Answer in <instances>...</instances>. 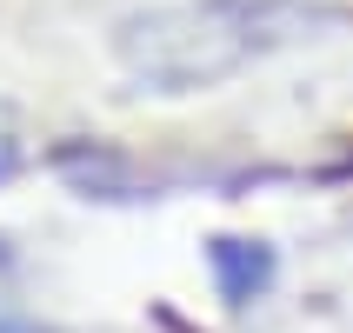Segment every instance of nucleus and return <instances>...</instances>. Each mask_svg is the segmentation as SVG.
<instances>
[{"label": "nucleus", "instance_id": "1", "mask_svg": "<svg viewBox=\"0 0 353 333\" xmlns=\"http://www.w3.org/2000/svg\"><path fill=\"white\" fill-rule=\"evenodd\" d=\"M214 280H220V294L234 300V307H247L254 294H267L274 254L254 247V240H214Z\"/></svg>", "mask_w": 353, "mask_h": 333}, {"label": "nucleus", "instance_id": "2", "mask_svg": "<svg viewBox=\"0 0 353 333\" xmlns=\"http://www.w3.org/2000/svg\"><path fill=\"white\" fill-rule=\"evenodd\" d=\"M0 174H14V140H0Z\"/></svg>", "mask_w": 353, "mask_h": 333}]
</instances>
